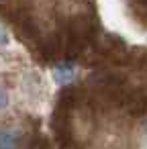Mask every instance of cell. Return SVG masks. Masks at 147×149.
Returning a JSON list of instances; mask_svg holds the SVG:
<instances>
[{
    "instance_id": "6da1fadb",
    "label": "cell",
    "mask_w": 147,
    "mask_h": 149,
    "mask_svg": "<svg viewBox=\"0 0 147 149\" xmlns=\"http://www.w3.org/2000/svg\"><path fill=\"white\" fill-rule=\"evenodd\" d=\"M51 78L57 86H70L78 80V68L70 61H61L57 65H53L51 70Z\"/></svg>"
},
{
    "instance_id": "7a4b0ae2",
    "label": "cell",
    "mask_w": 147,
    "mask_h": 149,
    "mask_svg": "<svg viewBox=\"0 0 147 149\" xmlns=\"http://www.w3.org/2000/svg\"><path fill=\"white\" fill-rule=\"evenodd\" d=\"M23 141V131L19 127H4L0 133V149H19Z\"/></svg>"
},
{
    "instance_id": "3957f363",
    "label": "cell",
    "mask_w": 147,
    "mask_h": 149,
    "mask_svg": "<svg viewBox=\"0 0 147 149\" xmlns=\"http://www.w3.org/2000/svg\"><path fill=\"white\" fill-rule=\"evenodd\" d=\"M8 108V90L2 86V90H0V110H6Z\"/></svg>"
},
{
    "instance_id": "277c9868",
    "label": "cell",
    "mask_w": 147,
    "mask_h": 149,
    "mask_svg": "<svg viewBox=\"0 0 147 149\" xmlns=\"http://www.w3.org/2000/svg\"><path fill=\"white\" fill-rule=\"evenodd\" d=\"M2 37H0V43H2V49H6L8 47V43H10V39H8V31L6 29H2V33H0Z\"/></svg>"
}]
</instances>
